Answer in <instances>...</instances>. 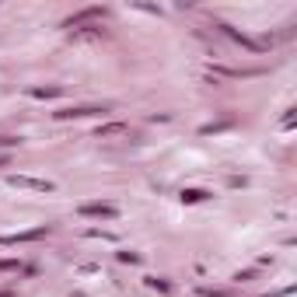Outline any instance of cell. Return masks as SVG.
Returning <instances> with one entry per match:
<instances>
[{"label":"cell","instance_id":"obj_4","mask_svg":"<svg viewBox=\"0 0 297 297\" xmlns=\"http://www.w3.org/2000/svg\"><path fill=\"white\" fill-rule=\"evenodd\" d=\"M0 165H7V158H0Z\"/></svg>","mask_w":297,"mask_h":297},{"label":"cell","instance_id":"obj_2","mask_svg":"<svg viewBox=\"0 0 297 297\" xmlns=\"http://www.w3.org/2000/svg\"><path fill=\"white\" fill-rule=\"evenodd\" d=\"M91 112H101V108H91V105H81V108H66L60 116H91Z\"/></svg>","mask_w":297,"mask_h":297},{"label":"cell","instance_id":"obj_3","mask_svg":"<svg viewBox=\"0 0 297 297\" xmlns=\"http://www.w3.org/2000/svg\"><path fill=\"white\" fill-rule=\"evenodd\" d=\"M116 133H126V126H105V130H98V136H116Z\"/></svg>","mask_w":297,"mask_h":297},{"label":"cell","instance_id":"obj_1","mask_svg":"<svg viewBox=\"0 0 297 297\" xmlns=\"http://www.w3.org/2000/svg\"><path fill=\"white\" fill-rule=\"evenodd\" d=\"M84 213H91V217H116V206H98V203H91V206H84Z\"/></svg>","mask_w":297,"mask_h":297}]
</instances>
